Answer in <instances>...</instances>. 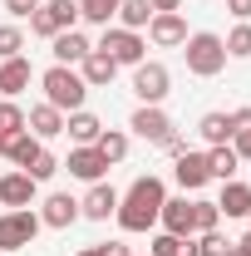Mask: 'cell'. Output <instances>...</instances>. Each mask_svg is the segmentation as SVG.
<instances>
[{
  "label": "cell",
  "mask_w": 251,
  "mask_h": 256,
  "mask_svg": "<svg viewBox=\"0 0 251 256\" xmlns=\"http://www.w3.org/2000/svg\"><path fill=\"white\" fill-rule=\"evenodd\" d=\"M162 202H168V188H162V178H133V188L118 192V226L124 232H153L158 226V212H162Z\"/></svg>",
  "instance_id": "obj_1"
},
{
  "label": "cell",
  "mask_w": 251,
  "mask_h": 256,
  "mask_svg": "<svg viewBox=\"0 0 251 256\" xmlns=\"http://www.w3.org/2000/svg\"><path fill=\"white\" fill-rule=\"evenodd\" d=\"M40 89H44V104H54L60 114L84 108V98H89L84 74H79V69H69V64H50V69L40 74Z\"/></svg>",
  "instance_id": "obj_2"
},
{
  "label": "cell",
  "mask_w": 251,
  "mask_h": 256,
  "mask_svg": "<svg viewBox=\"0 0 251 256\" xmlns=\"http://www.w3.org/2000/svg\"><path fill=\"white\" fill-rule=\"evenodd\" d=\"M182 60H188V74L212 79V74H222V69H226V44H222V34L197 30V34H188V40H182Z\"/></svg>",
  "instance_id": "obj_3"
},
{
  "label": "cell",
  "mask_w": 251,
  "mask_h": 256,
  "mask_svg": "<svg viewBox=\"0 0 251 256\" xmlns=\"http://www.w3.org/2000/svg\"><path fill=\"white\" fill-rule=\"evenodd\" d=\"M79 25V0H40V10L30 15V34L40 40H54L60 30Z\"/></svg>",
  "instance_id": "obj_4"
},
{
  "label": "cell",
  "mask_w": 251,
  "mask_h": 256,
  "mask_svg": "<svg viewBox=\"0 0 251 256\" xmlns=\"http://www.w3.org/2000/svg\"><path fill=\"white\" fill-rule=\"evenodd\" d=\"M40 212L34 207H15V212H0V252H20L40 236Z\"/></svg>",
  "instance_id": "obj_5"
},
{
  "label": "cell",
  "mask_w": 251,
  "mask_h": 256,
  "mask_svg": "<svg viewBox=\"0 0 251 256\" xmlns=\"http://www.w3.org/2000/svg\"><path fill=\"white\" fill-rule=\"evenodd\" d=\"M94 50H104L114 64H143V54H148L143 34H138V30H124V25H104V40H98Z\"/></svg>",
  "instance_id": "obj_6"
},
{
  "label": "cell",
  "mask_w": 251,
  "mask_h": 256,
  "mask_svg": "<svg viewBox=\"0 0 251 256\" xmlns=\"http://www.w3.org/2000/svg\"><path fill=\"white\" fill-rule=\"evenodd\" d=\"M168 84H172L168 64H158V60L133 64V94H138V104H162L168 98Z\"/></svg>",
  "instance_id": "obj_7"
},
{
  "label": "cell",
  "mask_w": 251,
  "mask_h": 256,
  "mask_svg": "<svg viewBox=\"0 0 251 256\" xmlns=\"http://www.w3.org/2000/svg\"><path fill=\"white\" fill-rule=\"evenodd\" d=\"M128 128H133L138 138L158 143V148L172 138V118L162 114V104H138V108H133V118H128Z\"/></svg>",
  "instance_id": "obj_8"
},
{
  "label": "cell",
  "mask_w": 251,
  "mask_h": 256,
  "mask_svg": "<svg viewBox=\"0 0 251 256\" xmlns=\"http://www.w3.org/2000/svg\"><path fill=\"white\" fill-rule=\"evenodd\" d=\"M34 192H40V182H34L25 168H20V172H0V207H5V212L34 207Z\"/></svg>",
  "instance_id": "obj_9"
},
{
  "label": "cell",
  "mask_w": 251,
  "mask_h": 256,
  "mask_svg": "<svg viewBox=\"0 0 251 256\" xmlns=\"http://www.w3.org/2000/svg\"><path fill=\"white\" fill-rule=\"evenodd\" d=\"M172 178H178V188L182 192H202L212 178H207V153H178V162H172Z\"/></svg>",
  "instance_id": "obj_10"
},
{
  "label": "cell",
  "mask_w": 251,
  "mask_h": 256,
  "mask_svg": "<svg viewBox=\"0 0 251 256\" xmlns=\"http://www.w3.org/2000/svg\"><path fill=\"white\" fill-rule=\"evenodd\" d=\"M114 212H118V192L108 188V182H89L84 202H79V217H89V222H108Z\"/></svg>",
  "instance_id": "obj_11"
},
{
  "label": "cell",
  "mask_w": 251,
  "mask_h": 256,
  "mask_svg": "<svg viewBox=\"0 0 251 256\" xmlns=\"http://www.w3.org/2000/svg\"><path fill=\"white\" fill-rule=\"evenodd\" d=\"M148 40L162 44V50H172V44H182V40H188V20H182L178 10H158L153 20H148Z\"/></svg>",
  "instance_id": "obj_12"
},
{
  "label": "cell",
  "mask_w": 251,
  "mask_h": 256,
  "mask_svg": "<svg viewBox=\"0 0 251 256\" xmlns=\"http://www.w3.org/2000/svg\"><path fill=\"white\" fill-rule=\"evenodd\" d=\"M40 222L54 226V232L74 226V222H79V197H69V192H50V197H44V207H40Z\"/></svg>",
  "instance_id": "obj_13"
},
{
  "label": "cell",
  "mask_w": 251,
  "mask_h": 256,
  "mask_svg": "<svg viewBox=\"0 0 251 256\" xmlns=\"http://www.w3.org/2000/svg\"><path fill=\"white\" fill-rule=\"evenodd\" d=\"M94 44H89V34L84 30H60L54 40H50V54H54V64H84V54H89Z\"/></svg>",
  "instance_id": "obj_14"
},
{
  "label": "cell",
  "mask_w": 251,
  "mask_h": 256,
  "mask_svg": "<svg viewBox=\"0 0 251 256\" xmlns=\"http://www.w3.org/2000/svg\"><path fill=\"white\" fill-rule=\"evenodd\" d=\"M158 226L162 232H172V236H192V197H168L162 202V212H158Z\"/></svg>",
  "instance_id": "obj_15"
},
{
  "label": "cell",
  "mask_w": 251,
  "mask_h": 256,
  "mask_svg": "<svg viewBox=\"0 0 251 256\" xmlns=\"http://www.w3.org/2000/svg\"><path fill=\"white\" fill-rule=\"evenodd\" d=\"M60 168H69L79 182H104V172H108V162H104V153H98V148H74Z\"/></svg>",
  "instance_id": "obj_16"
},
{
  "label": "cell",
  "mask_w": 251,
  "mask_h": 256,
  "mask_svg": "<svg viewBox=\"0 0 251 256\" xmlns=\"http://www.w3.org/2000/svg\"><path fill=\"white\" fill-rule=\"evenodd\" d=\"M40 153V138H34L30 128H15V133H0V158L15 162V168H25V162Z\"/></svg>",
  "instance_id": "obj_17"
},
{
  "label": "cell",
  "mask_w": 251,
  "mask_h": 256,
  "mask_svg": "<svg viewBox=\"0 0 251 256\" xmlns=\"http://www.w3.org/2000/svg\"><path fill=\"white\" fill-rule=\"evenodd\" d=\"M25 128H30L40 143H50V138H60V133H64V114L54 108V104H34L30 114H25Z\"/></svg>",
  "instance_id": "obj_18"
},
{
  "label": "cell",
  "mask_w": 251,
  "mask_h": 256,
  "mask_svg": "<svg viewBox=\"0 0 251 256\" xmlns=\"http://www.w3.org/2000/svg\"><path fill=\"white\" fill-rule=\"evenodd\" d=\"M64 133H69L79 148H94L98 133H104V118H94L89 108H74V114H64Z\"/></svg>",
  "instance_id": "obj_19"
},
{
  "label": "cell",
  "mask_w": 251,
  "mask_h": 256,
  "mask_svg": "<svg viewBox=\"0 0 251 256\" xmlns=\"http://www.w3.org/2000/svg\"><path fill=\"white\" fill-rule=\"evenodd\" d=\"M30 79H34V69L25 54H15V60H0V94L5 98H15L20 89H30Z\"/></svg>",
  "instance_id": "obj_20"
},
{
  "label": "cell",
  "mask_w": 251,
  "mask_h": 256,
  "mask_svg": "<svg viewBox=\"0 0 251 256\" xmlns=\"http://www.w3.org/2000/svg\"><path fill=\"white\" fill-rule=\"evenodd\" d=\"M79 74H84V84H89V89H104V84H114L118 64L108 60L104 50H89V54H84V64H79Z\"/></svg>",
  "instance_id": "obj_21"
},
{
  "label": "cell",
  "mask_w": 251,
  "mask_h": 256,
  "mask_svg": "<svg viewBox=\"0 0 251 256\" xmlns=\"http://www.w3.org/2000/svg\"><path fill=\"white\" fill-rule=\"evenodd\" d=\"M217 207H222V217H251V188L246 182H222V197H217Z\"/></svg>",
  "instance_id": "obj_22"
},
{
  "label": "cell",
  "mask_w": 251,
  "mask_h": 256,
  "mask_svg": "<svg viewBox=\"0 0 251 256\" xmlns=\"http://www.w3.org/2000/svg\"><path fill=\"white\" fill-rule=\"evenodd\" d=\"M236 168H242V158L232 153V143H217V148H207V178H217V182H232V178H236Z\"/></svg>",
  "instance_id": "obj_23"
},
{
  "label": "cell",
  "mask_w": 251,
  "mask_h": 256,
  "mask_svg": "<svg viewBox=\"0 0 251 256\" xmlns=\"http://www.w3.org/2000/svg\"><path fill=\"white\" fill-rule=\"evenodd\" d=\"M197 133H202V143H207V148L232 143V114H217V108H212V114H202V118H197Z\"/></svg>",
  "instance_id": "obj_24"
},
{
  "label": "cell",
  "mask_w": 251,
  "mask_h": 256,
  "mask_svg": "<svg viewBox=\"0 0 251 256\" xmlns=\"http://www.w3.org/2000/svg\"><path fill=\"white\" fill-rule=\"evenodd\" d=\"M148 256H197V236H172V232H158Z\"/></svg>",
  "instance_id": "obj_25"
},
{
  "label": "cell",
  "mask_w": 251,
  "mask_h": 256,
  "mask_svg": "<svg viewBox=\"0 0 251 256\" xmlns=\"http://www.w3.org/2000/svg\"><path fill=\"white\" fill-rule=\"evenodd\" d=\"M98 153H104V162H108V168H114V162H124L128 158V133L124 128H104V133H98V143H94Z\"/></svg>",
  "instance_id": "obj_26"
},
{
  "label": "cell",
  "mask_w": 251,
  "mask_h": 256,
  "mask_svg": "<svg viewBox=\"0 0 251 256\" xmlns=\"http://www.w3.org/2000/svg\"><path fill=\"white\" fill-rule=\"evenodd\" d=\"M118 5H124V0H79V20H89V25H114Z\"/></svg>",
  "instance_id": "obj_27"
},
{
  "label": "cell",
  "mask_w": 251,
  "mask_h": 256,
  "mask_svg": "<svg viewBox=\"0 0 251 256\" xmlns=\"http://www.w3.org/2000/svg\"><path fill=\"white\" fill-rule=\"evenodd\" d=\"M114 20H118V25H124V30H143V25H148V20H153V5H148V0H124V5H118V15H114Z\"/></svg>",
  "instance_id": "obj_28"
},
{
  "label": "cell",
  "mask_w": 251,
  "mask_h": 256,
  "mask_svg": "<svg viewBox=\"0 0 251 256\" xmlns=\"http://www.w3.org/2000/svg\"><path fill=\"white\" fill-rule=\"evenodd\" d=\"M222 222V207L217 202H202V197H192V236H202V232H217Z\"/></svg>",
  "instance_id": "obj_29"
},
{
  "label": "cell",
  "mask_w": 251,
  "mask_h": 256,
  "mask_svg": "<svg viewBox=\"0 0 251 256\" xmlns=\"http://www.w3.org/2000/svg\"><path fill=\"white\" fill-rule=\"evenodd\" d=\"M25 172H30L34 182H50V178H54V172H60V158H54V153H50V148H44V143H40V153H34V158L25 162Z\"/></svg>",
  "instance_id": "obj_30"
},
{
  "label": "cell",
  "mask_w": 251,
  "mask_h": 256,
  "mask_svg": "<svg viewBox=\"0 0 251 256\" xmlns=\"http://www.w3.org/2000/svg\"><path fill=\"white\" fill-rule=\"evenodd\" d=\"M222 44H226V60H251V20H242Z\"/></svg>",
  "instance_id": "obj_31"
},
{
  "label": "cell",
  "mask_w": 251,
  "mask_h": 256,
  "mask_svg": "<svg viewBox=\"0 0 251 256\" xmlns=\"http://www.w3.org/2000/svg\"><path fill=\"white\" fill-rule=\"evenodd\" d=\"M25 50V30L20 25H0V60H15Z\"/></svg>",
  "instance_id": "obj_32"
},
{
  "label": "cell",
  "mask_w": 251,
  "mask_h": 256,
  "mask_svg": "<svg viewBox=\"0 0 251 256\" xmlns=\"http://www.w3.org/2000/svg\"><path fill=\"white\" fill-rule=\"evenodd\" d=\"M197 256H232V242L222 232H202L197 236Z\"/></svg>",
  "instance_id": "obj_33"
},
{
  "label": "cell",
  "mask_w": 251,
  "mask_h": 256,
  "mask_svg": "<svg viewBox=\"0 0 251 256\" xmlns=\"http://www.w3.org/2000/svg\"><path fill=\"white\" fill-rule=\"evenodd\" d=\"M15 128H25V108L15 98H0V133H15Z\"/></svg>",
  "instance_id": "obj_34"
},
{
  "label": "cell",
  "mask_w": 251,
  "mask_h": 256,
  "mask_svg": "<svg viewBox=\"0 0 251 256\" xmlns=\"http://www.w3.org/2000/svg\"><path fill=\"white\" fill-rule=\"evenodd\" d=\"M5 10H10L15 20H30L34 10H40V0H5Z\"/></svg>",
  "instance_id": "obj_35"
},
{
  "label": "cell",
  "mask_w": 251,
  "mask_h": 256,
  "mask_svg": "<svg viewBox=\"0 0 251 256\" xmlns=\"http://www.w3.org/2000/svg\"><path fill=\"white\" fill-rule=\"evenodd\" d=\"M232 153H236L242 162H251V128H246V133H236V138H232Z\"/></svg>",
  "instance_id": "obj_36"
},
{
  "label": "cell",
  "mask_w": 251,
  "mask_h": 256,
  "mask_svg": "<svg viewBox=\"0 0 251 256\" xmlns=\"http://www.w3.org/2000/svg\"><path fill=\"white\" fill-rule=\"evenodd\" d=\"M118 252H128V246H118V242H98V246H84L79 256H118Z\"/></svg>",
  "instance_id": "obj_37"
},
{
  "label": "cell",
  "mask_w": 251,
  "mask_h": 256,
  "mask_svg": "<svg viewBox=\"0 0 251 256\" xmlns=\"http://www.w3.org/2000/svg\"><path fill=\"white\" fill-rule=\"evenodd\" d=\"M246 128H251V108H236V114H232V138L246 133Z\"/></svg>",
  "instance_id": "obj_38"
},
{
  "label": "cell",
  "mask_w": 251,
  "mask_h": 256,
  "mask_svg": "<svg viewBox=\"0 0 251 256\" xmlns=\"http://www.w3.org/2000/svg\"><path fill=\"white\" fill-rule=\"evenodd\" d=\"M226 10H232L236 20H251V0H226Z\"/></svg>",
  "instance_id": "obj_39"
},
{
  "label": "cell",
  "mask_w": 251,
  "mask_h": 256,
  "mask_svg": "<svg viewBox=\"0 0 251 256\" xmlns=\"http://www.w3.org/2000/svg\"><path fill=\"white\" fill-rule=\"evenodd\" d=\"M148 5H153V15H158V10H178L182 0H148Z\"/></svg>",
  "instance_id": "obj_40"
},
{
  "label": "cell",
  "mask_w": 251,
  "mask_h": 256,
  "mask_svg": "<svg viewBox=\"0 0 251 256\" xmlns=\"http://www.w3.org/2000/svg\"><path fill=\"white\" fill-rule=\"evenodd\" d=\"M232 256H251V242H232Z\"/></svg>",
  "instance_id": "obj_41"
},
{
  "label": "cell",
  "mask_w": 251,
  "mask_h": 256,
  "mask_svg": "<svg viewBox=\"0 0 251 256\" xmlns=\"http://www.w3.org/2000/svg\"><path fill=\"white\" fill-rule=\"evenodd\" d=\"M246 242H251V217H246Z\"/></svg>",
  "instance_id": "obj_42"
},
{
  "label": "cell",
  "mask_w": 251,
  "mask_h": 256,
  "mask_svg": "<svg viewBox=\"0 0 251 256\" xmlns=\"http://www.w3.org/2000/svg\"><path fill=\"white\" fill-rule=\"evenodd\" d=\"M118 256H133V252H118Z\"/></svg>",
  "instance_id": "obj_43"
}]
</instances>
